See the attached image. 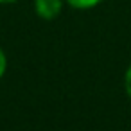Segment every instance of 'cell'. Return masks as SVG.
<instances>
[{
	"label": "cell",
	"instance_id": "obj_1",
	"mask_svg": "<svg viewBox=\"0 0 131 131\" xmlns=\"http://www.w3.org/2000/svg\"><path fill=\"white\" fill-rule=\"evenodd\" d=\"M34 7H36L38 16H41L45 20H52L61 11V0H36Z\"/></svg>",
	"mask_w": 131,
	"mask_h": 131
},
{
	"label": "cell",
	"instance_id": "obj_2",
	"mask_svg": "<svg viewBox=\"0 0 131 131\" xmlns=\"http://www.w3.org/2000/svg\"><path fill=\"white\" fill-rule=\"evenodd\" d=\"M101 2V0H68V4L72 7H77V9H88V7H93Z\"/></svg>",
	"mask_w": 131,
	"mask_h": 131
},
{
	"label": "cell",
	"instance_id": "obj_3",
	"mask_svg": "<svg viewBox=\"0 0 131 131\" xmlns=\"http://www.w3.org/2000/svg\"><path fill=\"white\" fill-rule=\"evenodd\" d=\"M126 90H127V93L131 97V67L127 68V74H126Z\"/></svg>",
	"mask_w": 131,
	"mask_h": 131
},
{
	"label": "cell",
	"instance_id": "obj_4",
	"mask_svg": "<svg viewBox=\"0 0 131 131\" xmlns=\"http://www.w3.org/2000/svg\"><path fill=\"white\" fill-rule=\"evenodd\" d=\"M4 70H6V56H4L2 50H0V77H2Z\"/></svg>",
	"mask_w": 131,
	"mask_h": 131
},
{
	"label": "cell",
	"instance_id": "obj_5",
	"mask_svg": "<svg viewBox=\"0 0 131 131\" xmlns=\"http://www.w3.org/2000/svg\"><path fill=\"white\" fill-rule=\"evenodd\" d=\"M0 2H4V4H6V2H15V0H0Z\"/></svg>",
	"mask_w": 131,
	"mask_h": 131
}]
</instances>
